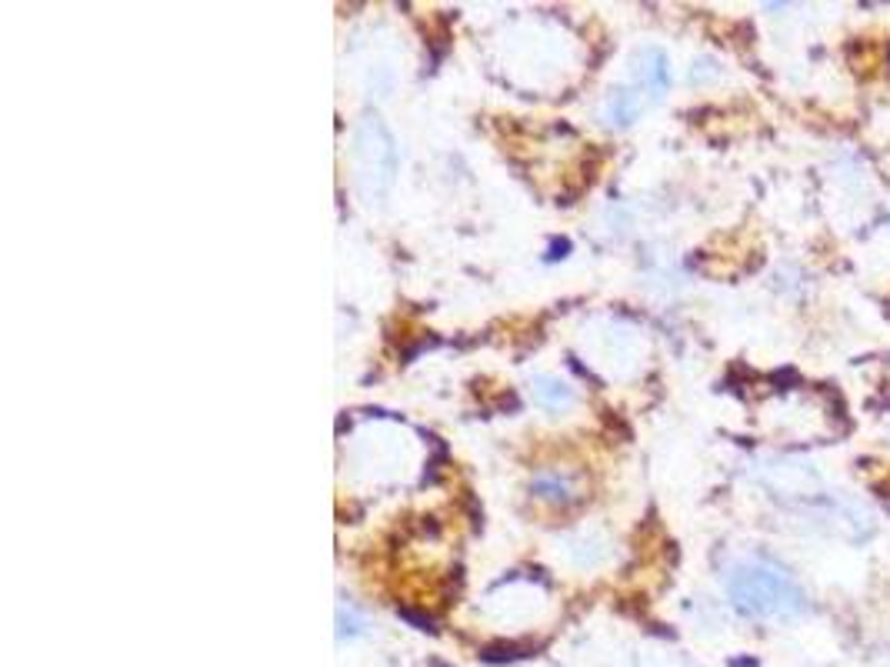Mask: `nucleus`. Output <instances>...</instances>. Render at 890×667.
Here are the masks:
<instances>
[{"instance_id":"obj_6","label":"nucleus","mask_w":890,"mask_h":667,"mask_svg":"<svg viewBox=\"0 0 890 667\" xmlns=\"http://www.w3.org/2000/svg\"><path fill=\"white\" fill-rule=\"evenodd\" d=\"M534 494L537 497H547V501H561L568 494V481H561V478H537L534 481Z\"/></svg>"},{"instance_id":"obj_5","label":"nucleus","mask_w":890,"mask_h":667,"mask_svg":"<svg viewBox=\"0 0 890 667\" xmlns=\"http://www.w3.org/2000/svg\"><path fill=\"white\" fill-rule=\"evenodd\" d=\"M530 394H534V401H537L540 407H547V411L571 407V401H574L571 387L561 384L558 378H537V381L530 384Z\"/></svg>"},{"instance_id":"obj_7","label":"nucleus","mask_w":890,"mask_h":667,"mask_svg":"<svg viewBox=\"0 0 890 667\" xmlns=\"http://www.w3.org/2000/svg\"><path fill=\"white\" fill-rule=\"evenodd\" d=\"M338 624H341V637H358V634H364V621L354 614V608H338Z\"/></svg>"},{"instance_id":"obj_1","label":"nucleus","mask_w":890,"mask_h":667,"mask_svg":"<svg viewBox=\"0 0 890 667\" xmlns=\"http://www.w3.org/2000/svg\"><path fill=\"white\" fill-rule=\"evenodd\" d=\"M727 598L744 617L760 621H791L807 611V594L801 584L767 561L737 565L727 578Z\"/></svg>"},{"instance_id":"obj_4","label":"nucleus","mask_w":890,"mask_h":667,"mask_svg":"<svg viewBox=\"0 0 890 667\" xmlns=\"http://www.w3.org/2000/svg\"><path fill=\"white\" fill-rule=\"evenodd\" d=\"M640 110H644L640 87H617L604 103V118H607V124L627 128V124H634L640 118Z\"/></svg>"},{"instance_id":"obj_2","label":"nucleus","mask_w":890,"mask_h":667,"mask_svg":"<svg viewBox=\"0 0 890 667\" xmlns=\"http://www.w3.org/2000/svg\"><path fill=\"white\" fill-rule=\"evenodd\" d=\"M354 164H358V184L364 190V197L374 204L381 200L397 174V147L391 131L377 121V118H364L358 128V141H354Z\"/></svg>"},{"instance_id":"obj_3","label":"nucleus","mask_w":890,"mask_h":667,"mask_svg":"<svg viewBox=\"0 0 890 667\" xmlns=\"http://www.w3.org/2000/svg\"><path fill=\"white\" fill-rule=\"evenodd\" d=\"M634 77H637L640 90H647L650 97H660L667 90V84H671V64H667V54L657 47L640 51L634 61Z\"/></svg>"}]
</instances>
